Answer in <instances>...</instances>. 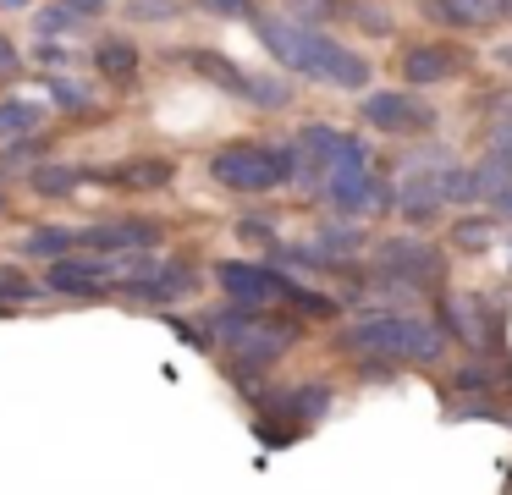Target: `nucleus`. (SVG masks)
Wrapping results in <instances>:
<instances>
[{"instance_id": "1", "label": "nucleus", "mask_w": 512, "mask_h": 495, "mask_svg": "<svg viewBox=\"0 0 512 495\" xmlns=\"http://www.w3.org/2000/svg\"><path fill=\"white\" fill-rule=\"evenodd\" d=\"M259 44L276 55L287 72H303L314 83H331V88H364L369 83V61L347 44H336L331 33L309 28L298 17H254Z\"/></svg>"}, {"instance_id": "2", "label": "nucleus", "mask_w": 512, "mask_h": 495, "mask_svg": "<svg viewBox=\"0 0 512 495\" xmlns=\"http://www.w3.org/2000/svg\"><path fill=\"white\" fill-rule=\"evenodd\" d=\"M446 330L424 314H369L342 336L353 358H391V363H441Z\"/></svg>"}, {"instance_id": "3", "label": "nucleus", "mask_w": 512, "mask_h": 495, "mask_svg": "<svg viewBox=\"0 0 512 495\" xmlns=\"http://www.w3.org/2000/svg\"><path fill=\"white\" fill-rule=\"evenodd\" d=\"M210 176L232 193H270V187L303 176V149H270V143H226L210 154Z\"/></svg>"}, {"instance_id": "4", "label": "nucleus", "mask_w": 512, "mask_h": 495, "mask_svg": "<svg viewBox=\"0 0 512 495\" xmlns=\"http://www.w3.org/2000/svg\"><path fill=\"white\" fill-rule=\"evenodd\" d=\"M215 336L232 341V347L243 352L237 374H254V369H265L270 358H281V352L292 347L298 325H292V319H276V314H259V308H248V303H237V308H226V314H215Z\"/></svg>"}, {"instance_id": "5", "label": "nucleus", "mask_w": 512, "mask_h": 495, "mask_svg": "<svg viewBox=\"0 0 512 495\" xmlns=\"http://www.w3.org/2000/svg\"><path fill=\"white\" fill-rule=\"evenodd\" d=\"M188 66H193V72H204L215 88H226V94L248 99V105H259V110H281V105H292L287 77L243 72L237 61H226V55H215V50H193V55H188Z\"/></svg>"}, {"instance_id": "6", "label": "nucleus", "mask_w": 512, "mask_h": 495, "mask_svg": "<svg viewBox=\"0 0 512 495\" xmlns=\"http://www.w3.org/2000/svg\"><path fill=\"white\" fill-rule=\"evenodd\" d=\"M375 270L408 286H441L446 281V253H435L424 237H391L375 248Z\"/></svg>"}, {"instance_id": "7", "label": "nucleus", "mask_w": 512, "mask_h": 495, "mask_svg": "<svg viewBox=\"0 0 512 495\" xmlns=\"http://www.w3.org/2000/svg\"><path fill=\"white\" fill-rule=\"evenodd\" d=\"M221 286L232 303H248V308H265V303H292L298 281L270 264H221Z\"/></svg>"}, {"instance_id": "8", "label": "nucleus", "mask_w": 512, "mask_h": 495, "mask_svg": "<svg viewBox=\"0 0 512 495\" xmlns=\"http://www.w3.org/2000/svg\"><path fill=\"white\" fill-rule=\"evenodd\" d=\"M364 121L375 132H430L435 110L413 94H364Z\"/></svg>"}, {"instance_id": "9", "label": "nucleus", "mask_w": 512, "mask_h": 495, "mask_svg": "<svg viewBox=\"0 0 512 495\" xmlns=\"http://www.w3.org/2000/svg\"><path fill=\"white\" fill-rule=\"evenodd\" d=\"M446 336H457L463 347L474 352H496V336H501V319L490 314L479 297H446Z\"/></svg>"}, {"instance_id": "10", "label": "nucleus", "mask_w": 512, "mask_h": 495, "mask_svg": "<svg viewBox=\"0 0 512 495\" xmlns=\"http://www.w3.org/2000/svg\"><path fill=\"white\" fill-rule=\"evenodd\" d=\"M78 248H89V253H144V248H160V226H149V220L83 226L78 231Z\"/></svg>"}, {"instance_id": "11", "label": "nucleus", "mask_w": 512, "mask_h": 495, "mask_svg": "<svg viewBox=\"0 0 512 495\" xmlns=\"http://www.w3.org/2000/svg\"><path fill=\"white\" fill-rule=\"evenodd\" d=\"M468 66V55H457L452 44H413L408 55H402V77H408L413 88H435V83H452L457 72Z\"/></svg>"}, {"instance_id": "12", "label": "nucleus", "mask_w": 512, "mask_h": 495, "mask_svg": "<svg viewBox=\"0 0 512 495\" xmlns=\"http://www.w3.org/2000/svg\"><path fill=\"white\" fill-rule=\"evenodd\" d=\"M193 286H199V275H193L188 264H155L149 275L127 281V297H144V303H177V297L193 292Z\"/></svg>"}, {"instance_id": "13", "label": "nucleus", "mask_w": 512, "mask_h": 495, "mask_svg": "<svg viewBox=\"0 0 512 495\" xmlns=\"http://www.w3.org/2000/svg\"><path fill=\"white\" fill-rule=\"evenodd\" d=\"M479 204L512 215V149L490 143V154L479 160Z\"/></svg>"}, {"instance_id": "14", "label": "nucleus", "mask_w": 512, "mask_h": 495, "mask_svg": "<svg viewBox=\"0 0 512 495\" xmlns=\"http://www.w3.org/2000/svg\"><path fill=\"white\" fill-rule=\"evenodd\" d=\"M424 17L446 28H485V22H501V0H424Z\"/></svg>"}, {"instance_id": "15", "label": "nucleus", "mask_w": 512, "mask_h": 495, "mask_svg": "<svg viewBox=\"0 0 512 495\" xmlns=\"http://www.w3.org/2000/svg\"><path fill=\"white\" fill-rule=\"evenodd\" d=\"M397 209L413 220V226H430V220L441 215V182H435L430 171H424V176L413 171L408 182H402V193H397Z\"/></svg>"}, {"instance_id": "16", "label": "nucleus", "mask_w": 512, "mask_h": 495, "mask_svg": "<svg viewBox=\"0 0 512 495\" xmlns=\"http://www.w3.org/2000/svg\"><path fill=\"white\" fill-rule=\"evenodd\" d=\"M105 182L149 193V187H166L171 182V160H122V165H111V171H105Z\"/></svg>"}, {"instance_id": "17", "label": "nucleus", "mask_w": 512, "mask_h": 495, "mask_svg": "<svg viewBox=\"0 0 512 495\" xmlns=\"http://www.w3.org/2000/svg\"><path fill=\"white\" fill-rule=\"evenodd\" d=\"M45 105L39 99H0V138H34Z\"/></svg>"}, {"instance_id": "18", "label": "nucleus", "mask_w": 512, "mask_h": 495, "mask_svg": "<svg viewBox=\"0 0 512 495\" xmlns=\"http://www.w3.org/2000/svg\"><path fill=\"white\" fill-rule=\"evenodd\" d=\"M435 182H441V204H479V165H446L435 171Z\"/></svg>"}, {"instance_id": "19", "label": "nucleus", "mask_w": 512, "mask_h": 495, "mask_svg": "<svg viewBox=\"0 0 512 495\" xmlns=\"http://www.w3.org/2000/svg\"><path fill=\"white\" fill-rule=\"evenodd\" d=\"M67 248H78V231H67V226H39V231H28V237H23L28 259H61Z\"/></svg>"}, {"instance_id": "20", "label": "nucleus", "mask_w": 512, "mask_h": 495, "mask_svg": "<svg viewBox=\"0 0 512 495\" xmlns=\"http://www.w3.org/2000/svg\"><path fill=\"white\" fill-rule=\"evenodd\" d=\"M94 66H100L105 77H116V83H127V77L138 72V50L127 39H105L100 50H94Z\"/></svg>"}, {"instance_id": "21", "label": "nucleus", "mask_w": 512, "mask_h": 495, "mask_svg": "<svg viewBox=\"0 0 512 495\" xmlns=\"http://www.w3.org/2000/svg\"><path fill=\"white\" fill-rule=\"evenodd\" d=\"M83 165H39L34 171V193H45V198H61V193H72V187L83 182Z\"/></svg>"}, {"instance_id": "22", "label": "nucleus", "mask_w": 512, "mask_h": 495, "mask_svg": "<svg viewBox=\"0 0 512 495\" xmlns=\"http://www.w3.org/2000/svg\"><path fill=\"white\" fill-rule=\"evenodd\" d=\"M490 242H496V220H457L452 226V248L463 253H485Z\"/></svg>"}, {"instance_id": "23", "label": "nucleus", "mask_w": 512, "mask_h": 495, "mask_svg": "<svg viewBox=\"0 0 512 495\" xmlns=\"http://www.w3.org/2000/svg\"><path fill=\"white\" fill-rule=\"evenodd\" d=\"M34 28H39V39H67V33L83 28V17H78V11H67V6H50V11H39V17H34Z\"/></svg>"}, {"instance_id": "24", "label": "nucleus", "mask_w": 512, "mask_h": 495, "mask_svg": "<svg viewBox=\"0 0 512 495\" xmlns=\"http://www.w3.org/2000/svg\"><path fill=\"white\" fill-rule=\"evenodd\" d=\"M452 391H457V396H490V391H496V374H490L485 363H474V369H457V374H452Z\"/></svg>"}, {"instance_id": "25", "label": "nucleus", "mask_w": 512, "mask_h": 495, "mask_svg": "<svg viewBox=\"0 0 512 495\" xmlns=\"http://www.w3.org/2000/svg\"><path fill=\"white\" fill-rule=\"evenodd\" d=\"M320 248L331 253V259H336V253H358V248H364V231H353V226H320Z\"/></svg>"}, {"instance_id": "26", "label": "nucleus", "mask_w": 512, "mask_h": 495, "mask_svg": "<svg viewBox=\"0 0 512 495\" xmlns=\"http://www.w3.org/2000/svg\"><path fill=\"white\" fill-rule=\"evenodd\" d=\"M177 11H182V0H127V17L133 22H166Z\"/></svg>"}, {"instance_id": "27", "label": "nucleus", "mask_w": 512, "mask_h": 495, "mask_svg": "<svg viewBox=\"0 0 512 495\" xmlns=\"http://www.w3.org/2000/svg\"><path fill=\"white\" fill-rule=\"evenodd\" d=\"M45 88H50V99H56V105H67V110H83V105H89V88L72 83V77H45Z\"/></svg>"}, {"instance_id": "28", "label": "nucleus", "mask_w": 512, "mask_h": 495, "mask_svg": "<svg viewBox=\"0 0 512 495\" xmlns=\"http://www.w3.org/2000/svg\"><path fill=\"white\" fill-rule=\"evenodd\" d=\"M210 17H254V0H199Z\"/></svg>"}, {"instance_id": "29", "label": "nucleus", "mask_w": 512, "mask_h": 495, "mask_svg": "<svg viewBox=\"0 0 512 495\" xmlns=\"http://www.w3.org/2000/svg\"><path fill=\"white\" fill-rule=\"evenodd\" d=\"M0 292H6V297H17V303H28V297H39L34 286H28L17 270H6V264H0Z\"/></svg>"}, {"instance_id": "30", "label": "nucleus", "mask_w": 512, "mask_h": 495, "mask_svg": "<svg viewBox=\"0 0 512 495\" xmlns=\"http://www.w3.org/2000/svg\"><path fill=\"white\" fill-rule=\"evenodd\" d=\"M358 22L375 28V33H391V17H386V11H375V6H358Z\"/></svg>"}, {"instance_id": "31", "label": "nucleus", "mask_w": 512, "mask_h": 495, "mask_svg": "<svg viewBox=\"0 0 512 495\" xmlns=\"http://www.w3.org/2000/svg\"><path fill=\"white\" fill-rule=\"evenodd\" d=\"M17 72V50H12V39L0 33V77H12Z\"/></svg>"}, {"instance_id": "32", "label": "nucleus", "mask_w": 512, "mask_h": 495, "mask_svg": "<svg viewBox=\"0 0 512 495\" xmlns=\"http://www.w3.org/2000/svg\"><path fill=\"white\" fill-rule=\"evenodd\" d=\"M67 11H78V17H100L105 11V0H61Z\"/></svg>"}, {"instance_id": "33", "label": "nucleus", "mask_w": 512, "mask_h": 495, "mask_svg": "<svg viewBox=\"0 0 512 495\" xmlns=\"http://www.w3.org/2000/svg\"><path fill=\"white\" fill-rule=\"evenodd\" d=\"M496 66H501V72H512V44H501V50H496Z\"/></svg>"}, {"instance_id": "34", "label": "nucleus", "mask_w": 512, "mask_h": 495, "mask_svg": "<svg viewBox=\"0 0 512 495\" xmlns=\"http://www.w3.org/2000/svg\"><path fill=\"white\" fill-rule=\"evenodd\" d=\"M501 22H512V0H501Z\"/></svg>"}, {"instance_id": "35", "label": "nucleus", "mask_w": 512, "mask_h": 495, "mask_svg": "<svg viewBox=\"0 0 512 495\" xmlns=\"http://www.w3.org/2000/svg\"><path fill=\"white\" fill-rule=\"evenodd\" d=\"M0 6H28V0H0Z\"/></svg>"}, {"instance_id": "36", "label": "nucleus", "mask_w": 512, "mask_h": 495, "mask_svg": "<svg viewBox=\"0 0 512 495\" xmlns=\"http://www.w3.org/2000/svg\"><path fill=\"white\" fill-rule=\"evenodd\" d=\"M507 264H512V242H507Z\"/></svg>"}, {"instance_id": "37", "label": "nucleus", "mask_w": 512, "mask_h": 495, "mask_svg": "<svg viewBox=\"0 0 512 495\" xmlns=\"http://www.w3.org/2000/svg\"><path fill=\"white\" fill-rule=\"evenodd\" d=\"M0 209H6V193H0Z\"/></svg>"}]
</instances>
